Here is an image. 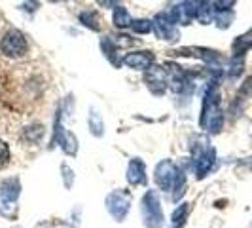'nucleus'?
Returning <instances> with one entry per match:
<instances>
[{"mask_svg": "<svg viewBox=\"0 0 252 228\" xmlns=\"http://www.w3.org/2000/svg\"><path fill=\"white\" fill-rule=\"evenodd\" d=\"M142 213L144 223L148 228H161L163 227V213H161V203L156 192H146L142 200Z\"/></svg>", "mask_w": 252, "mask_h": 228, "instance_id": "1", "label": "nucleus"}, {"mask_svg": "<svg viewBox=\"0 0 252 228\" xmlns=\"http://www.w3.org/2000/svg\"><path fill=\"white\" fill-rule=\"evenodd\" d=\"M27 50H29V44H27L25 37L19 33V31H8L4 37H2V42H0V51L8 57H21L25 55Z\"/></svg>", "mask_w": 252, "mask_h": 228, "instance_id": "2", "label": "nucleus"}, {"mask_svg": "<svg viewBox=\"0 0 252 228\" xmlns=\"http://www.w3.org/2000/svg\"><path fill=\"white\" fill-rule=\"evenodd\" d=\"M178 173H180V169H178L177 165L173 164V162H169V160H165V162H161V164L156 167L154 179L159 185V189L167 192V190H173Z\"/></svg>", "mask_w": 252, "mask_h": 228, "instance_id": "3", "label": "nucleus"}, {"mask_svg": "<svg viewBox=\"0 0 252 228\" xmlns=\"http://www.w3.org/2000/svg\"><path fill=\"white\" fill-rule=\"evenodd\" d=\"M129 202H131V196L126 190H120V192H112L106 200V205H108V211L112 213L116 219H124L129 209Z\"/></svg>", "mask_w": 252, "mask_h": 228, "instance_id": "4", "label": "nucleus"}, {"mask_svg": "<svg viewBox=\"0 0 252 228\" xmlns=\"http://www.w3.org/2000/svg\"><path fill=\"white\" fill-rule=\"evenodd\" d=\"M154 29H156V35L163 40H177L178 38L177 27L167 13H158V17L154 19Z\"/></svg>", "mask_w": 252, "mask_h": 228, "instance_id": "5", "label": "nucleus"}, {"mask_svg": "<svg viewBox=\"0 0 252 228\" xmlns=\"http://www.w3.org/2000/svg\"><path fill=\"white\" fill-rule=\"evenodd\" d=\"M146 82H148V88L156 93V95H159V93H163L165 89H167V73H165V69L161 67H150L148 71H146Z\"/></svg>", "mask_w": 252, "mask_h": 228, "instance_id": "6", "label": "nucleus"}, {"mask_svg": "<svg viewBox=\"0 0 252 228\" xmlns=\"http://www.w3.org/2000/svg\"><path fill=\"white\" fill-rule=\"evenodd\" d=\"M124 63L131 69H137V71H148L154 63V55L150 51H133V53H127L124 57Z\"/></svg>", "mask_w": 252, "mask_h": 228, "instance_id": "7", "label": "nucleus"}, {"mask_svg": "<svg viewBox=\"0 0 252 228\" xmlns=\"http://www.w3.org/2000/svg\"><path fill=\"white\" fill-rule=\"evenodd\" d=\"M215 164V151L213 149H209V151L201 152L197 158H195V164H193V169H195V173H197V177L203 179L209 171H211V167Z\"/></svg>", "mask_w": 252, "mask_h": 228, "instance_id": "8", "label": "nucleus"}, {"mask_svg": "<svg viewBox=\"0 0 252 228\" xmlns=\"http://www.w3.org/2000/svg\"><path fill=\"white\" fill-rule=\"evenodd\" d=\"M127 179L131 185H142L146 183V171H144V164L140 160H133L129 164V169H127Z\"/></svg>", "mask_w": 252, "mask_h": 228, "instance_id": "9", "label": "nucleus"}, {"mask_svg": "<svg viewBox=\"0 0 252 228\" xmlns=\"http://www.w3.org/2000/svg\"><path fill=\"white\" fill-rule=\"evenodd\" d=\"M57 139H59V145H61V149H63L66 154H76V137L70 133V131H64V129H57Z\"/></svg>", "mask_w": 252, "mask_h": 228, "instance_id": "10", "label": "nucleus"}, {"mask_svg": "<svg viewBox=\"0 0 252 228\" xmlns=\"http://www.w3.org/2000/svg\"><path fill=\"white\" fill-rule=\"evenodd\" d=\"M0 196H2L4 202H13L19 196V185H17V181H13V179L4 181L2 187H0Z\"/></svg>", "mask_w": 252, "mask_h": 228, "instance_id": "11", "label": "nucleus"}, {"mask_svg": "<svg viewBox=\"0 0 252 228\" xmlns=\"http://www.w3.org/2000/svg\"><path fill=\"white\" fill-rule=\"evenodd\" d=\"M131 23H133L131 13L127 12L126 8H122V6H116V10H114V25L120 27V29H126V27H131Z\"/></svg>", "mask_w": 252, "mask_h": 228, "instance_id": "12", "label": "nucleus"}, {"mask_svg": "<svg viewBox=\"0 0 252 228\" xmlns=\"http://www.w3.org/2000/svg\"><path fill=\"white\" fill-rule=\"evenodd\" d=\"M80 21L84 23L86 27H89L91 31H99L101 29V21H99V15L95 12H82L80 13Z\"/></svg>", "mask_w": 252, "mask_h": 228, "instance_id": "13", "label": "nucleus"}, {"mask_svg": "<svg viewBox=\"0 0 252 228\" xmlns=\"http://www.w3.org/2000/svg\"><path fill=\"white\" fill-rule=\"evenodd\" d=\"M131 29L137 35H150L154 31V21H150V19H137V21L131 23Z\"/></svg>", "mask_w": 252, "mask_h": 228, "instance_id": "14", "label": "nucleus"}, {"mask_svg": "<svg viewBox=\"0 0 252 228\" xmlns=\"http://www.w3.org/2000/svg\"><path fill=\"white\" fill-rule=\"evenodd\" d=\"M188 203H182L180 207H178L177 211L173 213V228H180L184 227V223H186V217H188Z\"/></svg>", "mask_w": 252, "mask_h": 228, "instance_id": "15", "label": "nucleus"}, {"mask_svg": "<svg viewBox=\"0 0 252 228\" xmlns=\"http://www.w3.org/2000/svg\"><path fill=\"white\" fill-rule=\"evenodd\" d=\"M243 69H245V61H243V55H235L233 59H231V63H229V69H227V75L231 76V78H237V76L243 73Z\"/></svg>", "mask_w": 252, "mask_h": 228, "instance_id": "16", "label": "nucleus"}, {"mask_svg": "<svg viewBox=\"0 0 252 228\" xmlns=\"http://www.w3.org/2000/svg\"><path fill=\"white\" fill-rule=\"evenodd\" d=\"M215 21L218 23V27L226 29V27H229V23L233 21V12H231V10H226V12H216Z\"/></svg>", "mask_w": 252, "mask_h": 228, "instance_id": "17", "label": "nucleus"}, {"mask_svg": "<svg viewBox=\"0 0 252 228\" xmlns=\"http://www.w3.org/2000/svg\"><path fill=\"white\" fill-rule=\"evenodd\" d=\"M44 135V127L42 126H32V127H29L27 129V139L29 141H40V137Z\"/></svg>", "mask_w": 252, "mask_h": 228, "instance_id": "18", "label": "nucleus"}, {"mask_svg": "<svg viewBox=\"0 0 252 228\" xmlns=\"http://www.w3.org/2000/svg\"><path fill=\"white\" fill-rule=\"evenodd\" d=\"M10 162V149H8V145L6 143H2L0 141V169L2 167H6Z\"/></svg>", "mask_w": 252, "mask_h": 228, "instance_id": "19", "label": "nucleus"}, {"mask_svg": "<svg viewBox=\"0 0 252 228\" xmlns=\"http://www.w3.org/2000/svg\"><path fill=\"white\" fill-rule=\"evenodd\" d=\"M235 4V0H215V10L216 12H226V10H231Z\"/></svg>", "mask_w": 252, "mask_h": 228, "instance_id": "20", "label": "nucleus"}, {"mask_svg": "<svg viewBox=\"0 0 252 228\" xmlns=\"http://www.w3.org/2000/svg\"><path fill=\"white\" fill-rule=\"evenodd\" d=\"M89 126H95L93 133H95V135H101V118H99V114H93V116H91Z\"/></svg>", "mask_w": 252, "mask_h": 228, "instance_id": "21", "label": "nucleus"}, {"mask_svg": "<svg viewBox=\"0 0 252 228\" xmlns=\"http://www.w3.org/2000/svg\"><path fill=\"white\" fill-rule=\"evenodd\" d=\"M116 2L118 0H99V4L104 6V8H116Z\"/></svg>", "mask_w": 252, "mask_h": 228, "instance_id": "22", "label": "nucleus"}, {"mask_svg": "<svg viewBox=\"0 0 252 228\" xmlns=\"http://www.w3.org/2000/svg\"><path fill=\"white\" fill-rule=\"evenodd\" d=\"M50 2H59V0H50Z\"/></svg>", "mask_w": 252, "mask_h": 228, "instance_id": "23", "label": "nucleus"}]
</instances>
